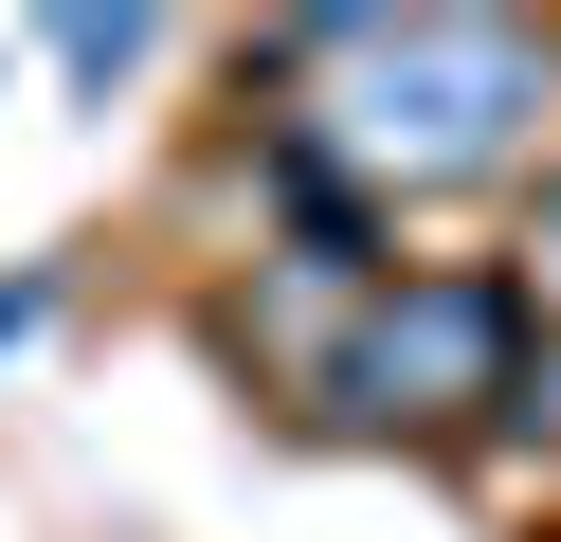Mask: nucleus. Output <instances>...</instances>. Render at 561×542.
Instances as JSON below:
<instances>
[{
    "instance_id": "obj_1",
    "label": "nucleus",
    "mask_w": 561,
    "mask_h": 542,
    "mask_svg": "<svg viewBox=\"0 0 561 542\" xmlns=\"http://www.w3.org/2000/svg\"><path fill=\"white\" fill-rule=\"evenodd\" d=\"M254 72H272L254 127L327 145L380 217L435 199V181L525 163V145L561 127V36H525V19H453V0H416V19H272Z\"/></svg>"
},
{
    "instance_id": "obj_2",
    "label": "nucleus",
    "mask_w": 561,
    "mask_h": 542,
    "mask_svg": "<svg viewBox=\"0 0 561 542\" xmlns=\"http://www.w3.org/2000/svg\"><path fill=\"white\" fill-rule=\"evenodd\" d=\"M327 434H561V325L507 289V253H399L380 289H344V325L290 361Z\"/></svg>"
},
{
    "instance_id": "obj_3",
    "label": "nucleus",
    "mask_w": 561,
    "mask_h": 542,
    "mask_svg": "<svg viewBox=\"0 0 561 542\" xmlns=\"http://www.w3.org/2000/svg\"><path fill=\"white\" fill-rule=\"evenodd\" d=\"M146 55H163V19H55V72H91V91H127Z\"/></svg>"
},
{
    "instance_id": "obj_4",
    "label": "nucleus",
    "mask_w": 561,
    "mask_h": 542,
    "mask_svg": "<svg viewBox=\"0 0 561 542\" xmlns=\"http://www.w3.org/2000/svg\"><path fill=\"white\" fill-rule=\"evenodd\" d=\"M507 289H525V308H543V325H561V163H543V181H525V253H507Z\"/></svg>"
},
{
    "instance_id": "obj_5",
    "label": "nucleus",
    "mask_w": 561,
    "mask_h": 542,
    "mask_svg": "<svg viewBox=\"0 0 561 542\" xmlns=\"http://www.w3.org/2000/svg\"><path fill=\"white\" fill-rule=\"evenodd\" d=\"M37 308H55V272H19V289H0V361L37 344Z\"/></svg>"
}]
</instances>
